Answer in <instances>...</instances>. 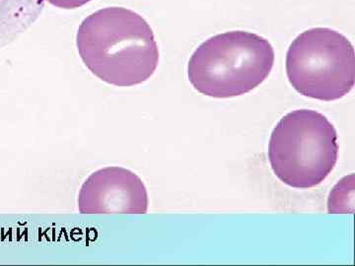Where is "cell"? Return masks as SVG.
Listing matches in <instances>:
<instances>
[{
    "mask_svg": "<svg viewBox=\"0 0 355 266\" xmlns=\"http://www.w3.org/2000/svg\"><path fill=\"white\" fill-rule=\"evenodd\" d=\"M76 44L86 67L111 85H139L158 66L153 29L139 14L123 7H108L88 16L79 27Z\"/></svg>",
    "mask_w": 355,
    "mask_h": 266,
    "instance_id": "cell-1",
    "label": "cell"
},
{
    "mask_svg": "<svg viewBox=\"0 0 355 266\" xmlns=\"http://www.w3.org/2000/svg\"><path fill=\"white\" fill-rule=\"evenodd\" d=\"M275 64L272 44L254 33L231 31L200 44L188 64L189 80L200 94L227 99L251 92Z\"/></svg>",
    "mask_w": 355,
    "mask_h": 266,
    "instance_id": "cell-2",
    "label": "cell"
},
{
    "mask_svg": "<svg viewBox=\"0 0 355 266\" xmlns=\"http://www.w3.org/2000/svg\"><path fill=\"white\" fill-rule=\"evenodd\" d=\"M338 133L324 114L296 109L272 130L268 159L275 176L287 186L311 188L328 177L338 162Z\"/></svg>",
    "mask_w": 355,
    "mask_h": 266,
    "instance_id": "cell-3",
    "label": "cell"
},
{
    "mask_svg": "<svg viewBox=\"0 0 355 266\" xmlns=\"http://www.w3.org/2000/svg\"><path fill=\"white\" fill-rule=\"evenodd\" d=\"M286 74L299 94L324 102L342 99L354 87V46L335 30L312 28L289 46Z\"/></svg>",
    "mask_w": 355,
    "mask_h": 266,
    "instance_id": "cell-4",
    "label": "cell"
},
{
    "mask_svg": "<svg viewBox=\"0 0 355 266\" xmlns=\"http://www.w3.org/2000/svg\"><path fill=\"white\" fill-rule=\"evenodd\" d=\"M83 214H146L148 193L137 174L121 167H107L87 177L78 195Z\"/></svg>",
    "mask_w": 355,
    "mask_h": 266,
    "instance_id": "cell-5",
    "label": "cell"
},
{
    "mask_svg": "<svg viewBox=\"0 0 355 266\" xmlns=\"http://www.w3.org/2000/svg\"><path fill=\"white\" fill-rule=\"evenodd\" d=\"M44 7V0H0V46L29 29Z\"/></svg>",
    "mask_w": 355,
    "mask_h": 266,
    "instance_id": "cell-6",
    "label": "cell"
},
{
    "mask_svg": "<svg viewBox=\"0 0 355 266\" xmlns=\"http://www.w3.org/2000/svg\"><path fill=\"white\" fill-rule=\"evenodd\" d=\"M53 6L64 9L78 8L87 4L91 0H48Z\"/></svg>",
    "mask_w": 355,
    "mask_h": 266,
    "instance_id": "cell-7",
    "label": "cell"
}]
</instances>
